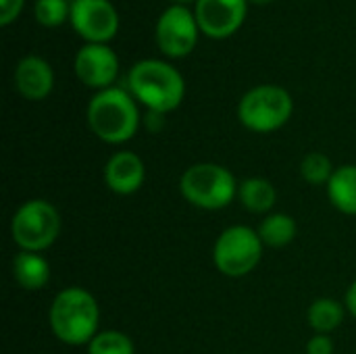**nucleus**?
<instances>
[{
    "label": "nucleus",
    "mask_w": 356,
    "mask_h": 354,
    "mask_svg": "<svg viewBox=\"0 0 356 354\" xmlns=\"http://www.w3.org/2000/svg\"><path fill=\"white\" fill-rule=\"evenodd\" d=\"M60 234L58 211L42 198L23 202L10 221V236L25 252H42L50 248Z\"/></svg>",
    "instance_id": "6"
},
{
    "label": "nucleus",
    "mask_w": 356,
    "mask_h": 354,
    "mask_svg": "<svg viewBox=\"0 0 356 354\" xmlns=\"http://www.w3.org/2000/svg\"><path fill=\"white\" fill-rule=\"evenodd\" d=\"M346 307H348L350 315L356 319V282L348 288V292H346Z\"/></svg>",
    "instance_id": "25"
},
{
    "label": "nucleus",
    "mask_w": 356,
    "mask_h": 354,
    "mask_svg": "<svg viewBox=\"0 0 356 354\" xmlns=\"http://www.w3.org/2000/svg\"><path fill=\"white\" fill-rule=\"evenodd\" d=\"M15 88L27 100H44L54 88V71L50 63L38 54L23 56L15 67Z\"/></svg>",
    "instance_id": "12"
},
{
    "label": "nucleus",
    "mask_w": 356,
    "mask_h": 354,
    "mask_svg": "<svg viewBox=\"0 0 356 354\" xmlns=\"http://www.w3.org/2000/svg\"><path fill=\"white\" fill-rule=\"evenodd\" d=\"M330 202L344 215H356V165H342L327 182Z\"/></svg>",
    "instance_id": "15"
},
{
    "label": "nucleus",
    "mask_w": 356,
    "mask_h": 354,
    "mask_svg": "<svg viewBox=\"0 0 356 354\" xmlns=\"http://www.w3.org/2000/svg\"><path fill=\"white\" fill-rule=\"evenodd\" d=\"M88 123L102 142L123 144L138 134L140 111L131 94L121 88H106L90 100Z\"/></svg>",
    "instance_id": "3"
},
{
    "label": "nucleus",
    "mask_w": 356,
    "mask_h": 354,
    "mask_svg": "<svg viewBox=\"0 0 356 354\" xmlns=\"http://www.w3.org/2000/svg\"><path fill=\"white\" fill-rule=\"evenodd\" d=\"M71 2H73V0H71Z\"/></svg>",
    "instance_id": "28"
},
{
    "label": "nucleus",
    "mask_w": 356,
    "mask_h": 354,
    "mask_svg": "<svg viewBox=\"0 0 356 354\" xmlns=\"http://www.w3.org/2000/svg\"><path fill=\"white\" fill-rule=\"evenodd\" d=\"M129 90L138 102L154 113L175 111L186 96V81L181 73L159 58H144L129 71Z\"/></svg>",
    "instance_id": "2"
},
{
    "label": "nucleus",
    "mask_w": 356,
    "mask_h": 354,
    "mask_svg": "<svg viewBox=\"0 0 356 354\" xmlns=\"http://www.w3.org/2000/svg\"><path fill=\"white\" fill-rule=\"evenodd\" d=\"M198 21L194 10L184 4L169 6L156 21V44L163 54L171 58L188 56L198 44Z\"/></svg>",
    "instance_id": "8"
},
{
    "label": "nucleus",
    "mask_w": 356,
    "mask_h": 354,
    "mask_svg": "<svg viewBox=\"0 0 356 354\" xmlns=\"http://www.w3.org/2000/svg\"><path fill=\"white\" fill-rule=\"evenodd\" d=\"M248 13V0H196L194 17L204 35L223 40L234 35Z\"/></svg>",
    "instance_id": "10"
},
{
    "label": "nucleus",
    "mask_w": 356,
    "mask_h": 354,
    "mask_svg": "<svg viewBox=\"0 0 356 354\" xmlns=\"http://www.w3.org/2000/svg\"><path fill=\"white\" fill-rule=\"evenodd\" d=\"M252 2H257V4H267V2H271V0H252Z\"/></svg>",
    "instance_id": "26"
},
{
    "label": "nucleus",
    "mask_w": 356,
    "mask_h": 354,
    "mask_svg": "<svg viewBox=\"0 0 356 354\" xmlns=\"http://www.w3.org/2000/svg\"><path fill=\"white\" fill-rule=\"evenodd\" d=\"M88 354H136L134 342L123 332H98L88 344Z\"/></svg>",
    "instance_id": "19"
},
{
    "label": "nucleus",
    "mask_w": 356,
    "mask_h": 354,
    "mask_svg": "<svg viewBox=\"0 0 356 354\" xmlns=\"http://www.w3.org/2000/svg\"><path fill=\"white\" fill-rule=\"evenodd\" d=\"M69 21L88 44H106L119 31V13L111 0H73Z\"/></svg>",
    "instance_id": "9"
},
{
    "label": "nucleus",
    "mask_w": 356,
    "mask_h": 354,
    "mask_svg": "<svg viewBox=\"0 0 356 354\" xmlns=\"http://www.w3.org/2000/svg\"><path fill=\"white\" fill-rule=\"evenodd\" d=\"M146 125H148V129L159 131V129H161V125H163V113L148 111V115H146Z\"/></svg>",
    "instance_id": "24"
},
{
    "label": "nucleus",
    "mask_w": 356,
    "mask_h": 354,
    "mask_svg": "<svg viewBox=\"0 0 356 354\" xmlns=\"http://www.w3.org/2000/svg\"><path fill=\"white\" fill-rule=\"evenodd\" d=\"M263 240L259 232L246 225L227 227L215 242V267L227 277H244L259 265L263 257Z\"/></svg>",
    "instance_id": "7"
},
{
    "label": "nucleus",
    "mask_w": 356,
    "mask_h": 354,
    "mask_svg": "<svg viewBox=\"0 0 356 354\" xmlns=\"http://www.w3.org/2000/svg\"><path fill=\"white\" fill-rule=\"evenodd\" d=\"M334 171L336 169L332 167V161L323 152H309L300 163V173H302L305 182H309L313 186H321V184L327 186Z\"/></svg>",
    "instance_id": "20"
},
{
    "label": "nucleus",
    "mask_w": 356,
    "mask_h": 354,
    "mask_svg": "<svg viewBox=\"0 0 356 354\" xmlns=\"http://www.w3.org/2000/svg\"><path fill=\"white\" fill-rule=\"evenodd\" d=\"M307 354H334V340L325 334H317L309 340Z\"/></svg>",
    "instance_id": "23"
},
{
    "label": "nucleus",
    "mask_w": 356,
    "mask_h": 354,
    "mask_svg": "<svg viewBox=\"0 0 356 354\" xmlns=\"http://www.w3.org/2000/svg\"><path fill=\"white\" fill-rule=\"evenodd\" d=\"M177 4H184V2H190V0H175Z\"/></svg>",
    "instance_id": "27"
},
{
    "label": "nucleus",
    "mask_w": 356,
    "mask_h": 354,
    "mask_svg": "<svg viewBox=\"0 0 356 354\" xmlns=\"http://www.w3.org/2000/svg\"><path fill=\"white\" fill-rule=\"evenodd\" d=\"M25 0H0V25H10L23 10Z\"/></svg>",
    "instance_id": "22"
},
{
    "label": "nucleus",
    "mask_w": 356,
    "mask_h": 354,
    "mask_svg": "<svg viewBox=\"0 0 356 354\" xmlns=\"http://www.w3.org/2000/svg\"><path fill=\"white\" fill-rule=\"evenodd\" d=\"M48 317L52 334L63 344L81 346L90 344L98 334L100 307L88 290L73 286L54 296Z\"/></svg>",
    "instance_id": "1"
},
{
    "label": "nucleus",
    "mask_w": 356,
    "mask_h": 354,
    "mask_svg": "<svg viewBox=\"0 0 356 354\" xmlns=\"http://www.w3.org/2000/svg\"><path fill=\"white\" fill-rule=\"evenodd\" d=\"M33 13L40 25L58 27L71 17V2L69 0H35Z\"/></svg>",
    "instance_id": "21"
},
{
    "label": "nucleus",
    "mask_w": 356,
    "mask_h": 354,
    "mask_svg": "<svg viewBox=\"0 0 356 354\" xmlns=\"http://www.w3.org/2000/svg\"><path fill=\"white\" fill-rule=\"evenodd\" d=\"M238 196H240V202L244 204V209L250 213L271 211L275 204V198H277L273 184L269 179H263V177L244 179L238 188Z\"/></svg>",
    "instance_id": "16"
},
{
    "label": "nucleus",
    "mask_w": 356,
    "mask_h": 354,
    "mask_svg": "<svg viewBox=\"0 0 356 354\" xmlns=\"http://www.w3.org/2000/svg\"><path fill=\"white\" fill-rule=\"evenodd\" d=\"M144 179H146L144 163L131 150L115 152L104 167V182H106L108 190L119 196H129V194L138 192L142 188Z\"/></svg>",
    "instance_id": "13"
},
{
    "label": "nucleus",
    "mask_w": 356,
    "mask_h": 354,
    "mask_svg": "<svg viewBox=\"0 0 356 354\" xmlns=\"http://www.w3.org/2000/svg\"><path fill=\"white\" fill-rule=\"evenodd\" d=\"M13 277L23 290H42L50 280V265L38 252L23 250L13 259Z\"/></svg>",
    "instance_id": "14"
},
{
    "label": "nucleus",
    "mask_w": 356,
    "mask_h": 354,
    "mask_svg": "<svg viewBox=\"0 0 356 354\" xmlns=\"http://www.w3.org/2000/svg\"><path fill=\"white\" fill-rule=\"evenodd\" d=\"M236 177L229 169L217 163H198L184 171L179 179V190L184 198L204 211H221L229 207L238 194Z\"/></svg>",
    "instance_id": "4"
},
{
    "label": "nucleus",
    "mask_w": 356,
    "mask_h": 354,
    "mask_svg": "<svg viewBox=\"0 0 356 354\" xmlns=\"http://www.w3.org/2000/svg\"><path fill=\"white\" fill-rule=\"evenodd\" d=\"M294 111V102L288 90L265 83L248 90L240 104H238V117L242 125L257 134H269L284 127Z\"/></svg>",
    "instance_id": "5"
},
{
    "label": "nucleus",
    "mask_w": 356,
    "mask_h": 354,
    "mask_svg": "<svg viewBox=\"0 0 356 354\" xmlns=\"http://www.w3.org/2000/svg\"><path fill=\"white\" fill-rule=\"evenodd\" d=\"M77 79L94 90H106L117 79L119 58L117 52L106 44H86L75 54Z\"/></svg>",
    "instance_id": "11"
},
{
    "label": "nucleus",
    "mask_w": 356,
    "mask_h": 354,
    "mask_svg": "<svg viewBox=\"0 0 356 354\" xmlns=\"http://www.w3.org/2000/svg\"><path fill=\"white\" fill-rule=\"evenodd\" d=\"M309 325L317 334H330L344 321V307L334 298H317L309 307Z\"/></svg>",
    "instance_id": "18"
},
{
    "label": "nucleus",
    "mask_w": 356,
    "mask_h": 354,
    "mask_svg": "<svg viewBox=\"0 0 356 354\" xmlns=\"http://www.w3.org/2000/svg\"><path fill=\"white\" fill-rule=\"evenodd\" d=\"M296 232H298V225L296 221L286 215V213H273L269 215L261 227H259V236L263 240L265 246H271V248H284L288 246L294 238H296Z\"/></svg>",
    "instance_id": "17"
}]
</instances>
